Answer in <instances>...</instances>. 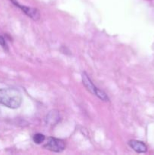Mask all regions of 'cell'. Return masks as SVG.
Wrapping results in <instances>:
<instances>
[{
    "label": "cell",
    "mask_w": 154,
    "mask_h": 155,
    "mask_svg": "<svg viewBox=\"0 0 154 155\" xmlns=\"http://www.w3.org/2000/svg\"><path fill=\"white\" fill-rule=\"evenodd\" d=\"M82 79L83 85H84L85 87L87 89V90L88 91V92H90L91 93H92L93 95H96L98 98H100V99L102 100V101H110V98H109V97L107 96V94H106L104 91L99 89L98 87H96V86L94 85V83H92L90 77H88V75L85 72L82 73Z\"/></svg>",
    "instance_id": "cell-2"
},
{
    "label": "cell",
    "mask_w": 154,
    "mask_h": 155,
    "mask_svg": "<svg viewBox=\"0 0 154 155\" xmlns=\"http://www.w3.org/2000/svg\"><path fill=\"white\" fill-rule=\"evenodd\" d=\"M60 120V114L57 110H52L48 112L45 117L46 124L50 126H54Z\"/></svg>",
    "instance_id": "cell-6"
},
{
    "label": "cell",
    "mask_w": 154,
    "mask_h": 155,
    "mask_svg": "<svg viewBox=\"0 0 154 155\" xmlns=\"http://www.w3.org/2000/svg\"><path fill=\"white\" fill-rule=\"evenodd\" d=\"M11 1L12 2V3H13L15 6H17V7H18L19 8H21L22 12H24L27 16L30 17L31 19L33 20V21H38V20L40 18V14H39L38 9L20 5L16 0H11Z\"/></svg>",
    "instance_id": "cell-4"
},
{
    "label": "cell",
    "mask_w": 154,
    "mask_h": 155,
    "mask_svg": "<svg viewBox=\"0 0 154 155\" xmlns=\"http://www.w3.org/2000/svg\"><path fill=\"white\" fill-rule=\"evenodd\" d=\"M44 147L53 152L59 153L62 152L65 149L66 145H65L64 141L61 139H55L54 137H48L46 144L44 145Z\"/></svg>",
    "instance_id": "cell-3"
},
{
    "label": "cell",
    "mask_w": 154,
    "mask_h": 155,
    "mask_svg": "<svg viewBox=\"0 0 154 155\" xmlns=\"http://www.w3.org/2000/svg\"><path fill=\"white\" fill-rule=\"evenodd\" d=\"M0 45L2 47V48L5 51H8V47L7 43H6L5 39V38L2 36H0Z\"/></svg>",
    "instance_id": "cell-8"
},
{
    "label": "cell",
    "mask_w": 154,
    "mask_h": 155,
    "mask_svg": "<svg viewBox=\"0 0 154 155\" xmlns=\"http://www.w3.org/2000/svg\"><path fill=\"white\" fill-rule=\"evenodd\" d=\"M33 139L35 143L37 144V145H40L45 140V136L41 133H36V135H34Z\"/></svg>",
    "instance_id": "cell-7"
},
{
    "label": "cell",
    "mask_w": 154,
    "mask_h": 155,
    "mask_svg": "<svg viewBox=\"0 0 154 155\" xmlns=\"http://www.w3.org/2000/svg\"><path fill=\"white\" fill-rule=\"evenodd\" d=\"M23 98L21 92L14 88L0 89V104L11 109L21 107Z\"/></svg>",
    "instance_id": "cell-1"
},
{
    "label": "cell",
    "mask_w": 154,
    "mask_h": 155,
    "mask_svg": "<svg viewBox=\"0 0 154 155\" xmlns=\"http://www.w3.org/2000/svg\"><path fill=\"white\" fill-rule=\"evenodd\" d=\"M128 145L137 153H145L147 151L146 145L143 142H140V141L132 139V140H130L128 142Z\"/></svg>",
    "instance_id": "cell-5"
}]
</instances>
